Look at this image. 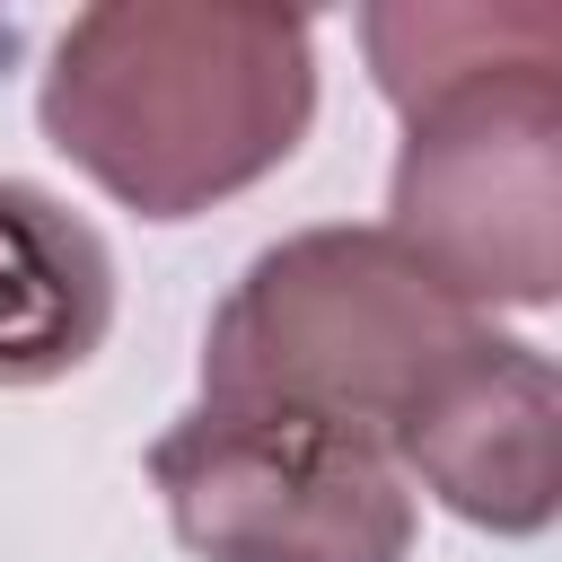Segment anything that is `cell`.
I'll return each mask as SVG.
<instances>
[{
  "label": "cell",
  "mask_w": 562,
  "mask_h": 562,
  "mask_svg": "<svg viewBox=\"0 0 562 562\" xmlns=\"http://www.w3.org/2000/svg\"><path fill=\"white\" fill-rule=\"evenodd\" d=\"M35 123L123 211L193 220L290 167L307 140L316 35L299 9L105 0L61 26Z\"/></svg>",
  "instance_id": "6da1fadb"
},
{
  "label": "cell",
  "mask_w": 562,
  "mask_h": 562,
  "mask_svg": "<svg viewBox=\"0 0 562 562\" xmlns=\"http://www.w3.org/2000/svg\"><path fill=\"white\" fill-rule=\"evenodd\" d=\"M492 334L386 228H299L263 246L202 334V404H272L369 430L378 448L448 360Z\"/></svg>",
  "instance_id": "7a4b0ae2"
},
{
  "label": "cell",
  "mask_w": 562,
  "mask_h": 562,
  "mask_svg": "<svg viewBox=\"0 0 562 562\" xmlns=\"http://www.w3.org/2000/svg\"><path fill=\"white\" fill-rule=\"evenodd\" d=\"M386 237L465 307H553L562 290V53L483 70L404 114Z\"/></svg>",
  "instance_id": "3957f363"
},
{
  "label": "cell",
  "mask_w": 562,
  "mask_h": 562,
  "mask_svg": "<svg viewBox=\"0 0 562 562\" xmlns=\"http://www.w3.org/2000/svg\"><path fill=\"white\" fill-rule=\"evenodd\" d=\"M149 483L202 562H413V483L369 430L193 404L158 430Z\"/></svg>",
  "instance_id": "277c9868"
},
{
  "label": "cell",
  "mask_w": 562,
  "mask_h": 562,
  "mask_svg": "<svg viewBox=\"0 0 562 562\" xmlns=\"http://www.w3.org/2000/svg\"><path fill=\"white\" fill-rule=\"evenodd\" d=\"M395 474L483 536H544L562 509V386L536 342L483 334L386 439Z\"/></svg>",
  "instance_id": "5b68a950"
},
{
  "label": "cell",
  "mask_w": 562,
  "mask_h": 562,
  "mask_svg": "<svg viewBox=\"0 0 562 562\" xmlns=\"http://www.w3.org/2000/svg\"><path fill=\"white\" fill-rule=\"evenodd\" d=\"M114 334V255L44 184L0 176V386H53Z\"/></svg>",
  "instance_id": "8992f818"
},
{
  "label": "cell",
  "mask_w": 562,
  "mask_h": 562,
  "mask_svg": "<svg viewBox=\"0 0 562 562\" xmlns=\"http://www.w3.org/2000/svg\"><path fill=\"white\" fill-rule=\"evenodd\" d=\"M360 44H369V70H378V97L395 114H422L430 97H448L483 70L562 53V18L544 0H501V9H430L422 0V9H369Z\"/></svg>",
  "instance_id": "52a82bcc"
}]
</instances>
